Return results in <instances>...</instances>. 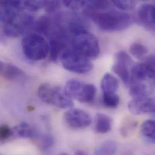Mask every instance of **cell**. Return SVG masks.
<instances>
[{
    "label": "cell",
    "instance_id": "6da1fadb",
    "mask_svg": "<svg viewBox=\"0 0 155 155\" xmlns=\"http://www.w3.org/2000/svg\"><path fill=\"white\" fill-rule=\"evenodd\" d=\"M97 27L103 31L115 32L127 28L132 22L131 16L126 13L115 10L93 12L85 10Z\"/></svg>",
    "mask_w": 155,
    "mask_h": 155
},
{
    "label": "cell",
    "instance_id": "7a4b0ae2",
    "mask_svg": "<svg viewBox=\"0 0 155 155\" xmlns=\"http://www.w3.org/2000/svg\"><path fill=\"white\" fill-rule=\"evenodd\" d=\"M21 45L24 54L31 61H41L49 54V44L42 35L37 33L26 35L22 41Z\"/></svg>",
    "mask_w": 155,
    "mask_h": 155
},
{
    "label": "cell",
    "instance_id": "3957f363",
    "mask_svg": "<svg viewBox=\"0 0 155 155\" xmlns=\"http://www.w3.org/2000/svg\"><path fill=\"white\" fill-rule=\"evenodd\" d=\"M39 98L45 103L62 109H71L74 103L61 87L51 83H43L38 90Z\"/></svg>",
    "mask_w": 155,
    "mask_h": 155
},
{
    "label": "cell",
    "instance_id": "277c9868",
    "mask_svg": "<svg viewBox=\"0 0 155 155\" xmlns=\"http://www.w3.org/2000/svg\"><path fill=\"white\" fill-rule=\"evenodd\" d=\"M71 48L89 59L97 58L100 53L97 39L87 30L80 31L73 36Z\"/></svg>",
    "mask_w": 155,
    "mask_h": 155
},
{
    "label": "cell",
    "instance_id": "5b68a950",
    "mask_svg": "<svg viewBox=\"0 0 155 155\" xmlns=\"http://www.w3.org/2000/svg\"><path fill=\"white\" fill-rule=\"evenodd\" d=\"M64 68L77 74H84L92 70L93 64L90 59L78 54L71 48L67 49L60 58Z\"/></svg>",
    "mask_w": 155,
    "mask_h": 155
},
{
    "label": "cell",
    "instance_id": "8992f818",
    "mask_svg": "<svg viewBox=\"0 0 155 155\" xmlns=\"http://www.w3.org/2000/svg\"><path fill=\"white\" fill-rule=\"evenodd\" d=\"M64 91L68 97L81 103L92 102L96 94V88L94 84H86L76 79L69 80Z\"/></svg>",
    "mask_w": 155,
    "mask_h": 155
},
{
    "label": "cell",
    "instance_id": "52a82bcc",
    "mask_svg": "<svg viewBox=\"0 0 155 155\" xmlns=\"http://www.w3.org/2000/svg\"><path fill=\"white\" fill-rule=\"evenodd\" d=\"M115 61L112 71L126 85L129 86L131 83V70L134 67V61L124 51H120L115 54Z\"/></svg>",
    "mask_w": 155,
    "mask_h": 155
},
{
    "label": "cell",
    "instance_id": "ba28073f",
    "mask_svg": "<svg viewBox=\"0 0 155 155\" xmlns=\"http://www.w3.org/2000/svg\"><path fill=\"white\" fill-rule=\"evenodd\" d=\"M64 120L73 129L86 128L92 123L91 117L87 112L76 108H71L67 111L64 114Z\"/></svg>",
    "mask_w": 155,
    "mask_h": 155
},
{
    "label": "cell",
    "instance_id": "9c48e42d",
    "mask_svg": "<svg viewBox=\"0 0 155 155\" xmlns=\"http://www.w3.org/2000/svg\"><path fill=\"white\" fill-rule=\"evenodd\" d=\"M24 8L23 1H0V21L4 25L14 21Z\"/></svg>",
    "mask_w": 155,
    "mask_h": 155
},
{
    "label": "cell",
    "instance_id": "30bf717a",
    "mask_svg": "<svg viewBox=\"0 0 155 155\" xmlns=\"http://www.w3.org/2000/svg\"><path fill=\"white\" fill-rule=\"evenodd\" d=\"M129 111L134 115H143L155 112V101L148 97L134 98L128 104Z\"/></svg>",
    "mask_w": 155,
    "mask_h": 155
},
{
    "label": "cell",
    "instance_id": "8fae6325",
    "mask_svg": "<svg viewBox=\"0 0 155 155\" xmlns=\"http://www.w3.org/2000/svg\"><path fill=\"white\" fill-rule=\"evenodd\" d=\"M155 8L153 4L147 3L141 5L138 10L137 19L140 25L150 30H155Z\"/></svg>",
    "mask_w": 155,
    "mask_h": 155
},
{
    "label": "cell",
    "instance_id": "7c38bea8",
    "mask_svg": "<svg viewBox=\"0 0 155 155\" xmlns=\"http://www.w3.org/2000/svg\"><path fill=\"white\" fill-rule=\"evenodd\" d=\"M155 78V67L147 63H140L134 65L131 70V83L143 82Z\"/></svg>",
    "mask_w": 155,
    "mask_h": 155
},
{
    "label": "cell",
    "instance_id": "4fadbf2b",
    "mask_svg": "<svg viewBox=\"0 0 155 155\" xmlns=\"http://www.w3.org/2000/svg\"><path fill=\"white\" fill-rule=\"evenodd\" d=\"M13 138L35 140L38 135L37 130L27 123L23 122L12 128Z\"/></svg>",
    "mask_w": 155,
    "mask_h": 155
},
{
    "label": "cell",
    "instance_id": "5bb4252c",
    "mask_svg": "<svg viewBox=\"0 0 155 155\" xmlns=\"http://www.w3.org/2000/svg\"><path fill=\"white\" fill-rule=\"evenodd\" d=\"M33 28L37 33L50 37L54 28V19L47 15L42 16L35 22Z\"/></svg>",
    "mask_w": 155,
    "mask_h": 155
},
{
    "label": "cell",
    "instance_id": "9a60e30c",
    "mask_svg": "<svg viewBox=\"0 0 155 155\" xmlns=\"http://www.w3.org/2000/svg\"><path fill=\"white\" fill-rule=\"evenodd\" d=\"M112 126V120L108 115L99 113L96 115L95 130L97 132L101 134L109 132Z\"/></svg>",
    "mask_w": 155,
    "mask_h": 155
},
{
    "label": "cell",
    "instance_id": "2e32d148",
    "mask_svg": "<svg viewBox=\"0 0 155 155\" xmlns=\"http://www.w3.org/2000/svg\"><path fill=\"white\" fill-rule=\"evenodd\" d=\"M101 87L103 93H115L119 87L118 80L112 74L106 73L101 80Z\"/></svg>",
    "mask_w": 155,
    "mask_h": 155
},
{
    "label": "cell",
    "instance_id": "e0dca14e",
    "mask_svg": "<svg viewBox=\"0 0 155 155\" xmlns=\"http://www.w3.org/2000/svg\"><path fill=\"white\" fill-rule=\"evenodd\" d=\"M140 132L146 141L153 144L155 141V121L148 120L144 121L141 126Z\"/></svg>",
    "mask_w": 155,
    "mask_h": 155
},
{
    "label": "cell",
    "instance_id": "ac0fdd59",
    "mask_svg": "<svg viewBox=\"0 0 155 155\" xmlns=\"http://www.w3.org/2000/svg\"><path fill=\"white\" fill-rule=\"evenodd\" d=\"M24 74V71L20 68L12 64L5 63L1 76L9 80H14L22 78Z\"/></svg>",
    "mask_w": 155,
    "mask_h": 155
},
{
    "label": "cell",
    "instance_id": "d6986e66",
    "mask_svg": "<svg viewBox=\"0 0 155 155\" xmlns=\"http://www.w3.org/2000/svg\"><path fill=\"white\" fill-rule=\"evenodd\" d=\"M129 94L134 98H138L147 97L148 87L143 82L132 83L130 84Z\"/></svg>",
    "mask_w": 155,
    "mask_h": 155
},
{
    "label": "cell",
    "instance_id": "ffe728a7",
    "mask_svg": "<svg viewBox=\"0 0 155 155\" xmlns=\"http://www.w3.org/2000/svg\"><path fill=\"white\" fill-rule=\"evenodd\" d=\"M112 2L108 1H86L85 8L86 10L99 12L109 10Z\"/></svg>",
    "mask_w": 155,
    "mask_h": 155
},
{
    "label": "cell",
    "instance_id": "44dd1931",
    "mask_svg": "<svg viewBox=\"0 0 155 155\" xmlns=\"http://www.w3.org/2000/svg\"><path fill=\"white\" fill-rule=\"evenodd\" d=\"M116 150L117 144L113 141H107L96 149L94 155H114Z\"/></svg>",
    "mask_w": 155,
    "mask_h": 155
},
{
    "label": "cell",
    "instance_id": "7402d4cb",
    "mask_svg": "<svg viewBox=\"0 0 155 155\" xmlns=\"http://www.w3.org/2000/svg\"><path fill=\"white\" fill-rule=\"evenodd\" d=\"M130 52L134 57L143 59L147 56L149 53V49L145 45L139 42H135L130 47Z\"/></svg>",
    "mask_w": 155,
    "mask_h": 155
},
{
    "label": "cell",
    "instance_id": "603a6c76",
    "mask_svg": "<svg viewBox=\"0 0 155 155\" xmlns=\"http://www.w3.org/2000/svg\"><path fill=\"white\" fill-rule=\"evenodd\" d=\"M103 103L108 108H116L120 103V97L115 93H103Z\"/></svg>",
    "mask_w": 155,
    "mask_h": 155
},
{
    "label": "cell",
    "instance_id": "cb8c5ba5",
    "mask_svg": "<svg viewBox=\"0 0 155 155\" xmlns=\"http://www.w3.org/2000/svg\"><path fill=\"white\" fill-rule=\"evenodd\" d=\"M40 148L46 149L53 145V138L48 135H39L38 134L35 140Z\"/></svg>",
    "mask_w": 155,
    "mask_h": 155
},
{
    "label": "cell",
    "instance_id": "d4e9b609",
    "mask_svg": "<svg viewBox=\"0 0 155 155\" xmlns=\"http://www.w3.org/2000/svg\"><path fill=\"white\" fill-rule=\"evenodd\" d=\"M13 139L12 128L7 125L0 126V143H6Z\"/></svg>",
    "mask_w": 155,
    "mask_h": 155
},
{
    "label": "cell",
    "instance_id": "484cf974",
    "mask_svg": "<svg viewBox=\"0 0 155 155\" xmlns=\"http://www.w3.org/2000/svg\"><path fill=\"white\" fill-rule=\"evenodd\" d=\"M111 2L118 8L123 10H132L136 5L134 1H112Z\"/></svg>",
    "mask_w": 155,
    "mask_h": 155
},
{
    "label": "cell",
    "instance_id": "4316f807",
    "mask_svg": "<svg viewBox=\"0 0 155 155\" xmlns=\"http://www.w3.org/2000/svg\"><path fill=\"white\" fill-rule=\"evenodd\" d=\"M24 7L30 11H38L44 8V1H23Z\"/></svg>",
    "mask_w": 155,
    "mask_h": 155
},
{
    "label": "cell",
    "instance_id": "83f0119b",
    "mask_svg": "<svg viewBox=\"0 0 155 155\" xmlns=\"http://www.w3.org/2000/svg\"><path fill=\"white\" fill-rule=\"evenodd\" d=\"M62 4L68 8L78 10L82 8H85L86 1H62Z\"/></svg>",
    "mask_w": 155,
    "mask_h": 155
},
{
    "label": "cell",
    "instance_id": "f1b7e54d",
    "mask_svg": "<svg viewBox=\"0 0 155 155\" xmlns=\"http://www.w3.org/2000/svg\"><path fill=\"white\" fill-rule=\"evenodd\" d=\"M61 6V2L57 1H44V8L51 12L58 9Z\"/></svg>",
    "mask_w": 155,
    "mask_h": 155
},
{
    "label": "cell",
    "instance_id": "f546056e",
    "mask_svg": "<svg viewBox=\"0 0 155 155\" xmlns=\"http://www.w3.org/2000/svg\"><path fill=\"white\" fill-rule=\"evenodd\" d=\"M135 126V123L129 122L128 123L125 124V125L124 126H123L122 129H121L122 134L123 135H126L127 134L128 132H129Z\"/></svg>",
    "mask_w": 155,
    "mask_h": 155
},
{
    "label": "cell",
    "instance_id": "4dcf8cb0",
    "mask_svg": "<svg viewBox=\"0 0 155 155\" xmlns=\"http://www.w3.org/2000/svg\"><path fill=\"white\" fill-rule=\"evenodd\" d=\"M75 155H87V153L83 151V150H78L76 151L75 152Z\"/></svg>",
    "mask_w": 155,
    "mask_h": 155
},
{
    "label": "cell",
    "instance_id": "1f68e13d",
    "mask_svg": "<svg viewBox=\"0 0 155 155\" xmlns=\"http://www.w3.org/2000/svg\"><path fill=\"white\" fill-rule=\"evenodd\" d=\"M5 63H4V62L0 61V76L1 75V74L3 71V70L5 67Z\"/></svg>",
    "mask_w": 155,
    "mask_h": 155
},
{
    "label": "cell",
    "instance_id": "d6a6232c",
    "mask_svg": "<svg viewBox=\"0 0 155 155\" xmlns=\"http://www.w3.org/2000/svg\"><path fill=\"white\" fill-rule=\"evenodd\" d=\"M68 155V154H67V153H61V155Z\"/></svg>",
    "mask_w": 155,
    "mask_h": 155
},
{
    "label": "cell",
    "instance_id": "836d02e7",
    "mask_svg": "<svg viewBox=\"0 0 155 155\" xmlns=\"http://www.w3.org/2000/svg\"><path fill=\"white\" fill-rule=\"evenodd\" d=\"M0 155H1V153H0Z\"/></svg>",
    "mask_w": 155,
    "mask_h": 155
}]
</instances>
